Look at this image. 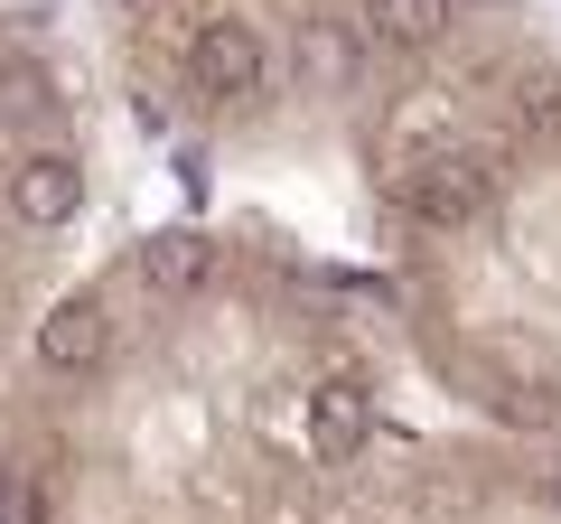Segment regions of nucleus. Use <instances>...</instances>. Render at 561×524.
<instances>
[{"mask_svg": "<svg viewBox=\"0 0 561 524\" xmlns=\"http://www.w3.org/2000/svg\"><path fill=\"white\" fill-rule=\"evenodd\" d=\"M0 524H47V478L38 468H0Z\"/></svg>", "mask_w": 561, "mask_h": 524, "instance_id": "nucleus-12", "label": "nucleus"}, {"mask_svg": "<svg viewBox=\"0 0 561 524\" xmlns=\"http://www.w3.org/2000/svg\"><path fill=\"white\" fill-rule=\"evenodd\" d=\"M365 441H375V394L356 375H319L309 384V449H319V468H346Z\"/></svg>", "mask_w": 561, "mask_h": 524, "instance_id": "nucleus-6", "label": "nucleus"}, {"mask_svg": "<svg viewBox=\"0 0 561 524\" xmlns=\"http://www.w3.org/2000/svg\"><path fill=\"white\" fill-rule=\"evenodd\" d=\"M496 197H505V150L496 141H449V150H431V160H412L393 179V206L421 235H468Z\"/></svg>", "mask_w": 561, "mask_h": 524, "instance_id": "nucleus-1", "label": "nucleus"}, {"mask_svg": "<svg viewBox=\"0 0 561 524\" xmlns=\"http://www.w3.org/2000/svg\"><path fill=\"white\" fill-rule=\"evenodd\" d=\"M0 206L28 225V235H66V225L84 216V160L57 141H28L20 160L0 169Z\"/></svg>", "mask_w": 561, "mask_h": 524, "instance_id": "nucleus-3", "label": "nucleus"}, {"mask_svg": "<svg viewBox=\"0 0 561 524\" xmlns=\"http://www.w3.org/2000/svg\"><path fill=\"white\" fill-rule=\"evenodd\" d=\"M542 505H552V515H561V459L542 468Z\"/></svg>", "mask_w": 561, "mask_h": 524, "instance_id": "nucleus-13", "label": "nucleus"}, {"mask_svg": "<svg viewBox=\"0 0 561 524\" xmlns=\"http://www.w3.org/2000/svg\"><path fill=\"white\" fill-rule=\"evenodd\" d=\"M103 356H113V300H103V291H76V300L47 309V328H38L47 375H94Z\"/></svg>", "mask_w": 561, "mask_h": 524, "instance_id": "nucleus-5", "label": "nucleus"}, {"mask_svg": "<svg viewBox=\"0 0 561 524\" xmlns=\"http://www.w3.org/2000/svg\"><path fill=\"white\" fill-rule=\"evenodd\" d=\"M449 20H459V0H365V29H375V47H393V57L449 47Z\"/></svg>", "mask_w": 561, "mask_h": 524, "instance_id": "nucleus-9", "label": "nucleus"}, {"mask_svg": "<svg viewBox=\"0 0 561 524\" xmlns=\"http://www.w3.org/2000/svg\"><path fill=\"white\" fill-rule=\"evenodd\" d=\"M131 272H140L150 300H197V291L216 282V243H206L197 225H160V235L131 253Z\"/></svg>", "mask_w": 561, "mask_h": 524, "instance_id": "nucleus-7", "label": "nucleus"}, {"mask_svg": "<svg viewBox=\"0 0 561 524\" xmlns=\"http://www.w3.org/2000/svg\"><path fill=\"white\" fill-rule=\"evenodd\" d=\"M57 113H66L57 76H47L28 47H0V132H10V141H47Z\"/></svg>", "mask_w": 561, "mask_h": 524, "instance_id": "nucleus-8", "label": "nucleus"}, {"mask_svg": "<svg viewBox=\"0 0 561 524\" xmlns=\"http://www.w3.org/2000/svg\"><path fill=\"white\" fill-rule=\"evenodd\" d=\"M515 141H561V66L515 76Z\"/></svg>", "mask_w": 561, "mask_h": 524, "instance_id": "nucleus-10", "label": "nucleus"}, {"mask_svg": "<svg viewBox=\"0 0 561 524\" xmlns=\"http://www.w3.org/2000/svg\"><path fill=\"white\" fill-rule=\"evenodd\" d=\"M486 403H496V422H505V431H542V422H561V403L542 394V384H496Z\"/></svg>", "mask_w": 561, "mask_h": 524, "instance_id": "nucleus-11", "label": "nucleus"}, {"mask_svg": "<svg viewBox=\"0 0 561 524\" xmlns=\"http://www.w3.org/2000/svg\"><path fill=\"white\" fill-rule=\"evenodd\" d=\"M179 66H187V84H197L206 103H225V113H253V103L272 94V38H262L253 20H234V10H216V20L187 29Z\"/></svg>", "mask_w": 561, "mask_h": 524, "instance_id": "nucleus-2", "label": "nucleus"}, {"mask_svg": "<svg viewBox=\"0 0 561 524\" xmlns=\"http://www.w3.org/2000/svg\"><path fill=\"white\" fill-rule=\"evenodd\" d=\"M365 66H375L365 10H300V29H290V76H300L309 94H356Z\"/></svg>", "mask_w": 561, "mask_h": 524, "instance_id": "nucleus-4", "label": "nucleus"}]
</instances>
